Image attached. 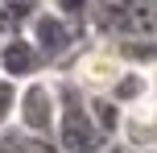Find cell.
<instances>
[{
	"label": "cell",
	"mask_w": 157,
	"mask_h": 153,
	"mask_svg": "<svg viewBox=\"0 0 157 153\" xmlns=\"http://www.w3.org/2000/svg\"><path fill=\"white\" fill-rule=\"evenodd\" d=\"M54 79V95H58V120H54V141L62 153H103L112 145L103 137V128L95 124L87 91L71 83L66 75H50Z\"/></svg>",
	"instance_id": "6da1fadb"
},
{
	"label": "cell",
	"mask_w": 157,
	"mask_h": 153,
	"mask_svg": "<svg viewBox=\"0 0 157 153\" xmlns=\"http://www.w3.org/2000/svg\"><path fill=\"white\" fill-rule=\"evenodd\" d=\"M87 33L99 41L157 37V0H95Z\"/></svg>",
	"instance_id": "7a4b0ae2"
},
{
	"label": "cell",
	"mask_w": 157,
	"mask_h": 153,
	"mask_svg": "<svg viewBox=\"0 0 157 153\" xmlns=\"http://www.w3.org/2000/svg\"><path fill=\"white\" fill-rule=\"evenodd\" d=\"M87 37H91L87 29L71 25L66 17H58L54 8H46V4H41V13L29 21V41H33V50L41 54V62H46V75H58L66 66V58H71Z\"/></svg>",
	"instance_id": "3957f363"
},
{
	"label": "cell",
	"mask_w": 157,
	"mask_h": 153,
	"mask_svg": "<svg viewBox=\"0 0 157 153\" xmlns=\"http://www.w3.org/2000/svg\"><path fill=\"white\" fill-rule=\"evenodd\" d=\"M120 71H124V62H120L116 50H112L108 41H99V37H87L83 46L66 58V66L58 75H66L71 83H78V87L91 91V95H103V91L116 83Z\"/></svg>",
	"instance_id": "277c9868"
},
{
	"label": "cell",
	"mask_w": 157,
	"mask_h": 153,
	"mask_svg": "<svg viewBox=\"0 0 157 153\" xmlns=\"http://www.w3.org/2000/svg\"><path fill=\"white\" fill-rule=\"evenodd\" d=\"M54 120H58V95H54V79L37 75L29 83H17V108H13V124L37 137H54Z\"/></svg>",
	"instance_id": "5b68a950"
},
{
	"label": "cell",
	"mask_w": 157,
	"mask_h": 153,
	"mask_svg": "<svg viewBox=\"0 0 157 153\" xmlns=\"http://www.w3.org/2000/svg\"><path fill=\"white\" fill-rule=\"evenodd\" d=\"M0 75L13 83H29L37 75H46V62L33 50L29 33H13V37H0Z\"/></svg>",
	"instance_id": "8992f818"
},
{
	"label": "cell",
	"mask_w": 157,
	"mask_h": 153,
	"mask_svg": "<svg viewBox=\"0 0 157 153\" xmlns=\"http://www.w3.org/2000/svg\"><path fill=\"white\" fill-rule=\"evenodd\" d=\"M103 95H108L112 104H120V108H132V104H145V99H153L149 71H141V66H124V71L116 75V83H112Z\"/></svg>",
	"instance_id": "52a82bcc"
},
{
	"label": "cell",
	"mask_w": 157,
	"mask_h": 153,
	"mask_svg": "<svg viewBox=\"0 0 157 153\" xmlns=\"http://www.w3.org/2000/svg\"><path fill=\"white\" fill-rule=\"evenodd\" d=\"M46 0H0V37L29 33V21L41 13Z\"/></svg>",
	"instance_id": "ba28073f"
},
{
	"label": "cell",
	"mask_w": 157,
	"mask_h": 153,
	"mask_svg": "<svg viewBox=\"0 0 157 153\" xmlns=\"http://www.w3.org/2000/svg\"><path fill=\"white\" fill-rule=\"evenodd\" d=\"M108 46L120 54L124 66H141V71L157 66V37H120V41H108Z\"/></svg>",
	"instance_id": "9c48e42d"
},
{
	"label": "cell",
	"mask_w": 157,
	"mask_h": 153,
	"mask_svg": "<svg viewBox=\"0 0 157 153\" xmlns=\"http://www.w3.org/2000/svg\"><path fill=\"white\" fill-rule=\"evenodd\" d=\"M87 104H91V116H95V124L103 128V137H108V141H116L124 108H120V104H112L108 95H91V91H87Z\"/></svg>",
	"instance_id": "30bf717a"
},
{
	"label": "cell",
	"mask_w": 157,
	"mask_h": 153,
	"mask_svg": "<svg viewBox=\"0 0 157 153\" xmlns=\"http://www.w3.org/2000/svg\"><path fill=\"white\" fill-rule=\"evenodd\" d=\"M91 4L95 0H46V8H54L58 17H66L78 29H87V21H91Z\"/></svg>",
	"instance_id": "8fae6325"
},
{
	"label": "cell",
	"mask_w": 157,
	"mask_h": 153,
	"mask_svg": "<svg viewBox=\"0 0 157 153\" xmlns=\"http://www.w3.org/2000/svg\"><path fill=\"white\" fill-rule=\"evenodd\" d=\"M13 108H17V83L0 75V132L13 124Z\"/></svg>",
	"instance_id": "7c38bea8"
},
{
	"label": "cell",
	"mask_w": 157,
	"mask_h": 153,
	"mask_svg": "<svg viewBox=\"0 0 157 153\" xmlns=\"http://www.w3.org/2000/svg\"><path fill=\"white\" fill-rule=\"evenodd\" d=\"M149 87H153V99H157V66H149Z\"/></svg>",
	"instance_id": "4fadbf2b"
},
{
	"label": "cell",
	"mask_w": 157,
	"mask_h": 153,
	"mask_svg": "<svg viewBox=\"0 0 157 153\" xmlns=\"http://www.w3.org/2000/svg\"><path fill=\"white\" fill-rule=\"evenodd\" d=\"M103 153H128V149H124V145H120V141H112V145H108V149H103Z\"/></svg>",
	"instance_id": "5bb4252c"
},
{
	"label": "cell",
	"mask_w": 157,
	"mask_h": 153,
	"mask_svg": "<svg viewBox=\"0 0 157 153\" xmlns=\"http://www.w3.org/2000/svg\"><path fill=\"white\" fill-rule=\"evenodd\" d=\"M128 153H132V149H128ZM136 153H157V145H149V149H136Z\"/></svg>",
	"instance_id": "9a60e30c"
},
{
	"label": "cell",
	"mask_w": 157,
	"mask_h": 153,
	"mask_svg": "<svg viewBox=\"0 0 157 153\" xmlns=\"http://www.w3.org/2000/svg\"><path fill=\"white\" fill-rule=\"evenodd\" d=\"M153 108H157V99H153Z\"/></svg>",
	"instance_id": "2e32d148"
}]
</instances>
